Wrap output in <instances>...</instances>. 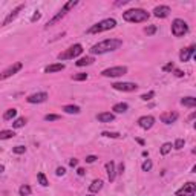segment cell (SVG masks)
I'll return each instance as SVG.
<instances>
[{
    "label": "cell",
    "mask_w": 196,
    "mask_h": 196,
    "mask_svg": "<svg viewBox=\"0 0 196 196\" xmlns=\"http://www.w3.org/2000/svg\"><path fill=\"white\" fill-rule=\"evenodd\" d=\"M172 147H173V145H172L170 142H164L162 147H161V155H167V153L172 150Z\"/></svg>",
    "instance_id": "obj_29"
},
{
    "label": "cell",
    "mask_w": 196,
    "mask_h": 196,
    "mask_svg": "<svg viewBox=\"0 0 196 196\" xmlns=\"http://www.w3.org/2000/svg\"><path fill=\"white\" fill-rule=\"evenodd\" d=\"M55 173H57V176H63V175L66 173V168H64V167H58Z\"/></svg>",
    "instance_id": "obj_41"
},
{
    "label": "cell",
    "mask_w": 196,
    "mask_h": 196,
    "mask_svg": "<svg viewBox=\"0 0 196 196\" xmlns=\"http://www.w3.org/2000/svg\"><path fill=\"white\" fill-rule=\"evenodd\" d=\"M181 104L187 106V107H194L196 106V98L194 96H185V98L181 100Z\"/></svg>",
    "instance_id": "obj_21"
},
{
    "label": "cell",
    "mask_w": 196,
    "mask_h": 196,
    "mask_svg": "<svg viewBox=\"0 0 196 196\" xmlns=\"http://www.w3.org/2000/svg\"><path fill=\"white\" fill-rule=\"evenodd\" d=\"M173 69H175V64L172 63V61L162 66V70H164V72H172V70H173Z\"/></svg>",
    "instance_id": "obj_38"
},
{
    "label": "cell",
    "mask_w": 196,
    "mask_h": 196,
    "mask_svg": "<svg viewBox=\"0 0 196 196\" xmlns=\"http://www.w3.org/2000/svg\"><path fill=\"white\" fill-rule=\"evenodd\" d=\"M126 3H129V0H121V2L115 3V6H121V5H126Z\"/></svg>",
    "instance_id": "obj_46"
},
{
    "label": "cell",
    "mask_w": 196,
    "mask_h": 196,
    "mask_svg": "<svg viewBox=\"0 0 196 196\" xmlns=\"http://www.w3.org/2000/svg\"><path fill=\"white\" fill-rule=\"evenodd\" d=\"M15 133L12 130H0V139H9L12 138Z\"/></svg>",
    "instance_id": "obj_26"
},
{
    "label": "cell",
    "mask_w": 196,
    "mask_h": 196,
    "mask_svg": "<svg viewBox=\"0 0 196 196\" xmlns=\"http://www.w3.org/2000/svg\"><path fill=\"white\" fill-rule=\"evenodd\" d=\"M86 78H87V74H83V72L75 74V75L72 77V80H75V81H83V80H86Z\"/></svg>",
    "instance_id": "obj_33"
},
{
    "label": "cell",
    "mask_w": 196,
    "mask_h": 196,
    "mask_svg": "<svg viewBox=\"0 0 196 196\" xmlns=\"http://www.w3.org/2000/svg\"><path fill=\"white\" fill-rule=\"evenodd\" d=\"M112 87L115 90H122V92H133L138 89V86L135 83H113Z\"/></svg>",
    "instance_id": "obj_9"
},
{
    "label": "cell",
    "mask_w": 196,
    "mask_h": 196,
    "mask_svg": "<svg viewBox=\"0 0 196 196\" xmlns=\"http://www.w3.org/2000/svg\"><path fill=\"white\" fill-rule=\"evenodd\" d=\"M15 115H17V110H15V109H8V110L3 113V119H5V121H9V119L15 118Z\"/></svg>",
    "instance_id": "obj_25"
},
{
    "label": "cell",
    "mask_w": 196,
    "mask_h": 196,
    "mask_svg": "<svg viewBox=\"0 0 196 196\" xmlns=\"http://www.w3.org/2000/svg\"><path fill=\"white\" fill-rule=\"evenodd\" d=\"M63 110H64L66 113H80V107H78V106H74V104L64 106Z\"/></svg>",
    "instance_id": "obj_24"
},
{
    "label": "cell",
    "mask_w": 196,
    "mask_h": 196,
    "mask_svg": "<svg viewBox=\"0 0 196 196\" xmlns=\"http://www.w3.org/2000/svg\"><path fill=\"white\" fill-rule=\"evenodd\" d=\"M194 51H196V46H194V44H191V46H190V47H187V49H182L181 54H179L181 61H188V60L193 57Z\"/></svg>",
    "instance_id": "obj_12"
},
{
    "label": "cell",
    "mask_w": 196,
    "mask_h": 196,
    "mask_svg": "<svg viewBox=\"0 0 196 196\" xmlns=\"http://www.w3.org/2000/svg\"><path fill=\"white\" fill-rule=\"evenodd\" d=\"M127 72V67L126 66H115V67H109V69H104L101 72L103 77H121Z\"/></svg>",
    "instance_id": "obj_6"
},
{
    "label": "cell",
    "mask_w": 196,
    "mask_h": 196,
    "mask_svg": "<svg viewBox=\"0 0 196 196\" xmlns=\"http://www.w3.org/2000/svg\"><path fill=\"white\" fill-rule=\"evenodd\" d=\"M44 119L46 121H57V119H60V115H54V113L52 115H46Z\"/></svg>",
    "instance_id": "obj_40"
},
{
    "label": "cell",
    "mask_w": 196,
    "mask_h": 196,
    "mask_svg": "<svg viewBox=\"0 0 196 196\" xmlns=\"http://www.w3.org/2000/svg\"><path fill=\"white\" fill-rule=\"evenodd\" d=\"M122 18L130 23H141L149 18V12L144 9H129L122 14Z\"/></svg>",
    "instance_id": "obj_2"
},
{
    "label": "cell",
    "mask_w": 196,
    "mask_h": 196,
    "mask_svg": "<svg viewBox=\"0 0 196 196\" xmlns=\"http://www.w3.org/2000/svg\"><path fill=\"white\" fill-rule=\"evenodd\" d=\"M184 144H185V141L184 139H181V138H178L176 141H175V144H173V147H175V149H182V147H184Z\"/></svg>",
    "instance_id": "obj_37"
},
{
    "label": "cell",
    "mask_w": 196,
    "mask_h": 196,
    "mask_svg": "<svg viewBox=\"0 0 196 196\" xmlns=\"http://www.w3.org/2000/svg\"><path fill=\"white\" fill-rule=\"evenodd\" d=\"M37 179H38L40 185H43V187L49 185V182H47V179H46V176H44V173H43V172H40V173L37 175Z\"/></svg>",
    "instance_id": "obj_28"
},
{
    "label": "cell",
    "mask_w": 196,
    "mask_h": 196,
    "mask_svg": "<svg viewBox=\"0 0 196 196\" xmlns=\"http://www.w3.org/2000/svg\"><path fill=\"white\" fill-rule=\"evenodd\" d=\"M64 15H66V11H64V9H61V11H60V12H58L57 15H54V17H52L51 20H49V21L46 23V28H49V26H52V24H55L57 21H60V20H61V18H63Z\"/></svg>",
    "instance_id": "obj_18"
},
{
    "label": "cell",
    "mask_w": 196,
    "mask_h": 196,
    "mask_svg": "<svg viewBox=\"0 0 196 196\" xmlns=\"http://www.w3.org/2000/svg\"><path fill=\"white\" fill-rule=\"evenodd\" d=\"M24 124H26V119H24V118H17V119L12 122V126H14L15 129H18V127H23Z\"/></svg>",
    "instance_id": "obj_30"
},
{
    "label": "cell",
    "mask_w": 196,
    "mask_h": 196,
    "mask_svg": "<svg viewBox=\"0 0 196 196\" xmlns=\"http://www.w3.org/2000/svg\"><path fill=\"white\" fill-rule=\"evenodd\" d=\"M3 170H5V167H3V165H0V173H2Z\"/></svg>",
    "instance_id": "obj_49"
},
{
    "label": "cell",
    "mask_w": 196,
    "mask_h": 196,
    "mask_svg": "<svg viewBox=\"0 0 196 196\" xmlns=\"http://www.w3.org/2000/svg\"><path fill=\"white\" fill-rule=\"evenodd\" d=\"M86 196H93V194H86Z\"/></svg>",
    "instance_id": "obj_50"
},
{
    "label": "cell",
    "mask_w": 196,
    "mask_h": 196,
    "mask_svg": "<svg viewBox=\"0 0 196 196\" xmlns=\"http://www.w3.org/2000/svg\"><path fill=\"white\" fill-rule=\"evenodd\" d=\"M138 124H139V127H142V129H152L153 127V124H155V118L152 116V115H145V116H141L139 119H138Z\"/></svg>",
    "instance_id": "obj_10"
},
{
    "label": "cell",
    "mask_w": 196,
    "mask_h": 196,
    "mask_svg": "<svg viewBox=\"0 0 196 196\" xmlns=\"http://www.w3.org/2000/svg\"><path fill=\"white\" fill-rule=\"evenodd\" d=\"M187 31H188V24L184 20L181 18L173 20V23H172V34L175 37H182L184 34H187Z\"/></svg>",
    "instance_id": "obj_5"
},
{
    "label": "cell",
    "mask_w": 196,
    "mask_h": 196,
    "mask_svg": "<svg viewBox=\"0 0 196 196\" xmlns=\"http://www.w3.org/2000/svg\"><path fill=\"white\" fill-rule=\"evenodd\" d=\"M178 119V113L176 112H168V113H162L161 115V121L165 122V124H172Z\"/></svg>",
    "instance_id": "obj_14"
},
{
    "label": "cell",
    "mask_w": 196,
    "mask_h": 196,
    "mask_svg": "<svg viewBox=\"0 0 196 196\" xmlns=\"http://www.w3.org/2000/svg\"><path fill=\"white\" fill-rule=\"evenodd\" d=\"M23 67V64L18 61V63H14L12 66H9L6 70H3L2 74H0V80H5V78H9L11 75H14V74H17L20 69Z\"/></svg>",
    "instance_id": "obj_8"
},
{
    "label": "cell",
    "mask_w": 196,
    "mask_h": 196,
    "mask_svg": "<svg viewBox=\"0 0 196 196\" xmlns=\"http://www.w3.org/2000/svg\"><path fill=\"white\" fill-rule=\"evenodd\" d=\"M81 52H83V46L77 43V44L70 46L67 51L58 54V60H70V58H75V57H78Z\"/></svg>",
    "instance_id": "obj_4"
},
{
    "label": "cell",
    "mask_w": 196,
    "mask_h": 196,
    "mask_svg": "<svg viewBox=\"0 0 196 196\" xmlns=\"http://www.w3.org/2000/svg\"><path fill=\"white\" fill-rule=\"evenodd\" d=\"M95 60H93V57H83V58H80L78 61H75V64L78 66V67H81V66H87V64H92Z\"/></svg>",
    "instance_id": "obj_22"
},
{
    "label": "cell",
    "mask_w": 196,
    "mask_h": 196,
    "mask_svg": "<svg viewBox=\"0 0 196 196\" xmlns=\"http://www.w3.org/2000/svg\"><path fill=\"white\" fill-rule=\"evenodd\" d=\"M194 190H196V184L187 182V184H184L182 188H179L176 191V196H194Z\"/></svg>",
    "instance_id": "obj_7"
},
{
    "label": "cell",
    "mask_w": 196,
    "mask_h": 196,
    "mask_svg": "<svg viewBox=\"0 0 196 196\" xmlns=\"http://www.w3.org/2000/svg\"><path fill=\"white\" fill-rule=\"evenodd\" d=\"M115 26H116V21L113 18H106V20H101L100 23L93 24L92 28H89L87 34H98V32H103V31H109Z\"/></svg>",
    "instance_id": "obj_3"
},
{
    "label": "cell",
    "mask_w": 196,
    "mask_h": 196,
    "mask_svg": "<svg viewBox=\"0 0 196 196\" xmlns=\"http://www.w3.org/2000/svg\"><path fill=\"white\" fill-rule=\"evenodd\" d=\"M173 72H175L176 77H184V72H182L181 69H173Z\"/></svg>",
    "instance_id": "obj_44"
},
{
    "label": "cell",
    "mask_w": 196,
    "mask_h": 196,
    "mask_svg": "<svg viewBox=\"0 0 196 196\" xmlns=\"http://www.w3.org/2000/svg\"><path fill=\"white\" fill-rule=\"evenodd\" d=\"M77 3H78V2H77V0H69V2H67V3H66V5L63 6V9H64V11L67 12V11H70V9H72L74 6H75Z\"/></svg>",
    "instance_id": "obj_31"
},
{
    "label": "cell",
    "mask_w": 196,
    "mask_h": 196,
    "mask_svg": "<svg viewBox=\"0 0 196 196\" xmlns=\"http://www.w3.org/2000/svg\"><path fill=\"white\" fill-rule=\"evenodd\" d=\"M129 109V106L126 104V103H118V104H115L113 106V112H116V113H122V112H126Z\"/></svg>",
    "instance_id": "obj_23"
},
{
    "label": "cell",
    "mask_w": 196,
    "mask_h": 196,
    "mask_svg": "<svg viewBox=\"0 0 196 196\" xmlns=\"http://www.w3.org/2000/svg\"><path fill=\"white\" fill-rule=\"evenodd\" d=\"M18 191H20V196H29L32 190H31V187H29V185H21Z\"/></svg>",
    "instance_id": "obj_27"
},
{
    "label": "cell",
    "mask_w": 196,
    "mask_h": 196,
    "mask_svg": "<svg viewBox=\"0 0 196 196\" xmlns=\"http://www.w3.org/2000/svg\"><path fill=\"white\" fill-rule=\"evenodd\" d=\"M153 96H155V92H153V90H150V92H147V93H142V95H141V100H144V101H149V100H152Z\"/></svg>",
    "instance_id": "obj_34"
},
{
    "label": "cell",
    "mask_w": 196,
    "mask_h": 196,
    "mask_svg": "<svg viewBox=\"0 0 196 196\" xmlns=\"http://www.w3.org/2000/svg\"><path fill=\"white\" fill-rule=\"evenodd\" d=\"M144 31H145L147 35H153V34L156 32V26H155V24H150V26H147Z\"/></svg>",
    "instance_id": "obj_36"
},
{
    "label": "cell",
    "mask_w": 196,
    "mask_h": 196,
    "mask_svg": "<svg viewBox=\"0 0 196 196\" xmlns=\"http://www.w3.org/2000/svg\"><path fill=\"white\" fill-rule=\"evenodd\" d=\"M69 165H70V167H77V165H78V159H75V158H72V159L69 161Z\"/></svg>",
    "instance_id": "obj_43"
},
{
    "label": "cell",
    "mask_w": 196,
    "mask_h": 196,
    "mask_svg": "<svg viewBox=\"0 0 196 196\" xmlns=\"http://www.w3.org/2000/svg\"><path fill=\"white\" fill-rule=\"evenodd\" d=\"M101 188H103V181H101V179H95V181H92V184L89 185V190H90L92 193L100 191Z\"/></svg>",
    "instance_id": "obj_20"
},
{
    "label": "cell",
    "mask_w": 196,
    "mask_h": 196,
    "mask_svg": "<svg viewBox=\"0 0 196 196\" xmlns=\"http://www.w3.org/2000/svg\"><path fill=\"white\" fill-rule=\"evenodd\" d=\"M40 17H41V15H40V12H38V11H37V12H35V14H34V15H32V18H31V21H37V20H38V18H40Z\"/></svg>",
    "instance_id": "obj_45"
},
{
    "label": "cell",
    "mask_w": 196,
    "mask_h": 196,
    "mask_svg": "<svg viewBox=\"0 0 196 196\" xmlns=\"http://www.w3.org/2000/svg\"><path fill=\"white\" fill-rule=\"evenodd\" d=\"M103 136H107V138H119L121 135L118 132H103Z\"/></svg>",
    "instance_id": "obj_39"
},
{
    "label": "cell",
    "mask_w": 196,
    "mask_h": 196,
    "mask_svg": "<svg viewBox=\"0 0 196 196\" xmlns=\"http://www.w3.org/2000/svg\"><path fill=\"white\" fill-rule=\"evenodd\" d=\"M77 173H78V175H80V176H83V175H84V173H86V170H84V168H81V167H80V168H78V170H77Z\"/></svg>",
    "instance_id": "obj_47"
},
{
    "label": "cell",
    "mask_w": 196,
    "mask_h": 196,
    "mask_svg": "<svg viewBox=\"0 0 196 196\" xmlns=\"http://www.w3.org/2000/svg\"><path fill=\"white\" fill-rule=\"evenodd\" d=\"M152 165H153V164H152V161H150V159H145V161L142 162V165H141V167H142V170H144V172H150V170H152Z\"/></svg>",
    "instance_id": "obj_32"
},
{
    "label": "cell",
    "mask_w": 196,
    "mask_h": 196,
    "mask_svg": "<svg viewBox=\"0 0 196 196\" xmlns=\"http://www.w3.org/2000/svg\"><path fill=\"white\" fill-rule=\"evenodd\" d=\"M95 161H96V156H95V155H89V156H86V162L92 164V162H95Z\"/></svg>",
    "instance_id": "obj_42"
},
{
    "label": "cell",
    "mask_w": 196,
    "mask_h": 196,
    "mask_svg": "<svg viewBox=\"0 0 196 196\" xmlns=\"http://www.w3.org/2000/svg\"><path fill=\"white\" fill-rule=\"evenodd\" d=\"M106 170H107V176H109V181H113L115 176H116V170H115V164L110 161L106 164Z\"/></svg>",
    "instance_id": "obj_17"
},
{
    "label": "cell",
    "mask_w": 196,
    "mask_h": 196,
    "mask_svg": "<svg viewBox=\"0 0 196 196\" xmlns=\"http://www.w3.org/2000/svg\"><path fill=\"white\" fill-rule=\"evenodd\" d=\"M98 121L100 122H112L115 119V115L110 113V112H101V113H98Z\"/></svg>",
    "instance_id": "obj_16"
},
{
    "label": "cell",
    "mask_w": 196,
    "mask_h": 196,
    "mask_svg": "<svg viewBox=\"0 0 196 196\" xmlns=\"http://www.w3.org/2000/svg\"><path fill=\"white\" fill-rule=\"evenodd\" d=\"M122 172H124V164H119V167H118V173H122Z\"/></svg>",
    "instance_id": "obj_48"
},
{
    "label": "cell",
    "mask_w": 196,
    "mask_h": 196,
    "mask_svg": "<svg viewBox=\"0 0 196 196\" xmlns=\"http://www.w3.org/2000/svg\"><path fill=\"white\" fill-rule=\"evenodd\" d=\"M12 152L17 153V155H21V153L26 152V147H23V145H15L14 149H12Z\"/></svg>",
    "instance_id": "obj_35"
},
{
    "label": "cell",
    "mask_w": 196,
    "mask_h": 196,
    "mask_svg": "<svg viewBox=\"0 0 196 196\" xmlns=\"http://www.w3.org/2000/svg\"><path fill=\"white\" fill-rule=\"evenodd\" d=\"M121 46H122V41L119 38H107V40H103L100 43L93 44L89 51H90V54H106L110 51H116Z\"/></svg>",
    "instance_id": "obj_1"
},
{
    "label": "cell",
    "mask_w": 196,
    "mask_h": 196,
    "mask_svg": "<svg viewBox=\"0 0 196 196\" xmlns=\"http://www.w3.org/2000/svg\"><path fill=\"white\" fill-rule=\"evenodd\" d=\"M47 100V93L46 92H37V93H32L26 98V101L31 103V104H35V103H43Z\"/></svg>",
    "instance_id": "obj_11"
},
{
    "label": "cell",
    "mask_w": 196,
    "mask_h": 196,
    "mask_svg": "<svg viewBox=\"0 0 196 196\" xmlns=\"http://www.w3.org/2000/svg\"><path fill=\"white\" fill-rule=\"evenodd\" d=\"M63 69H64L63 63H55V64H51V66L44 67V72L46 74H52V72H58V70H63Z\"/></svg>",
    "instance_id": "obj_19"
},
{
    "label": "cell",
    "mask_w": 196,
    "mask_h": 196,
    "mask_svg": "<svg viewBox=\"0 0 196 196\" xmlns=\"http://www.w3.org/2000/svg\"><path fill=\"white\" fill-rule=\"evenodd\" d=\"M168 12H170V8H168V6H165V5H159V6H156V8L153 9L155 17H159V18L167 17V15H168Z\"/></svg>",
    "instance_id": "obj_13"
},
{
    "label": "cell",
    "mask_w": 196,
    "mask_h": 196,
    "mask_svg": "<svg viewBox=\"0 0 196 196\" xmlns=\"http://www.w3.org/2000/svg\"><path fill=\"white\" fill-rule=\"evenodd\" d=\"M23 8H24V5H18V6H17L15 9H12V12H9V14H8V17L5 18L3 24H9V23H11V21H12V20H14V18H15V17L18 15V12H20V11H21Z\"/></svg>",
    "instance_id": "obj_15"
}]
</instances>
